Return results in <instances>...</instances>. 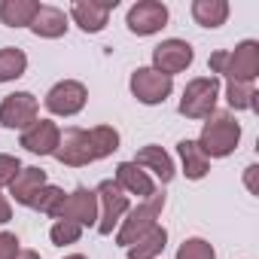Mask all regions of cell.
<instances>
[{
  "label": "cell",
  "instance_id": "obj_1",
  "mask_svg": "<svg viewBox=\"0 0 259 259\" xmlns=\"http://www.w3.org/2000/svg\"><path fill=\"white\" fill-rule=\"evenodd\" d=\"M119 150V132L110 125H98L92 132L85 128H67L58 141V150L52 153L61 165H70V168H82L89 162H98V159H107Z\"/></svg>",
  "mask_w": 259,
  "mask_h": 259
},
{
  "label": "cell",
  "instance_id": "obj_2",
  "mask_svg": "<svg viewBox=\"0 0 259 259\" xmlns=\"http://www.w3.org/2000/svg\"><path fill=\"white\" fill-rule=\"evenodd\" d=\"M210 70L226 73L232 82H253L259 76V43L244 40L232 52H213L210 55Z\"/></svg>",
  "mask_w": 259,
  "mask_h": 259
},
{
  "label": "cell",
  "instance_id": "obj_3",
  "mask_svg": "<svg viewBox=\"0 0 259 259\" xmlns=\"http://www.w3.org/2000/svg\"><path fill=\"white\" fill-rule=\"evenodd\" d=\"M238 141H241V125H238V119L229 116V113H213V116H207V122L201 128L198 147H201V153L207 159H223V156L235 153Z\"/></svg>",
  "mask_w": 259,
  "mask_h": 259
},
{
  "label": "cell",
  "instance_id": "obj_4",
  "mask_svg": "<svg viewBox=\"0 0 259 259\" xmlns=\"http://www.w3.org/2000/svg\"><path fill=\"white\" fill-rule=\"evenodd\" d=\"M162 207H165V195H150L144 204H138L135 210H128V217L122 220V229L116 232V244L122 247H132L138 238H144L153 226H159L156 220L162 217Z\"/></svg>",
  "mask_w": 259,
  "mask_h": 259
},
{
  "label": "cell",
  "instance_id": "obj_5",
  "mask_svg": "<svg viewBox=\"0 0 259 259\" xmlns=\"http://www.w3.org/2000/svg\"><path fill=\"white\" fill-rule=\"evenodd\" d=\"M217 98H220V79L217 76H198L183 89L180 113L186 119H207V116H213Z\"/></svg>",
  "mask_w": 259,
  "mask_h": 259
},
{
  "label": "cell",
  "instance_id": "obj_6",
  "mask_svg": "<svg viewBox=\"0 0 259 259\" xmlns=\"http://www.w3.org/2000/svg\"><path fill=\"white\" fill-rule=\"evenodd\" d=\"M171 92H174V76H165L156 67H138L132 73V95L141 104H162Z\"/></svg>",
  "mask_w": 259,
  "mask_h": 259
},
{
  "label": "cell",
  "instance_id": "obj_7",
  "mask_svg": "<svg viewBox=\"0 0 259 259\" xmlns=\"http://www.w3.org/2000/svg\"><path fill=\"white\" fill-rule=\"evenodd\" d=\"M95 195H98V232L101 235H110L113 232V226L122 220V213L128 210V195L113 183V180H104L98 189H95Z\"/></svg>",
  "mask_w": 259,
  "mask_h": 259
},
{
  "label": "cell",
  "instance_id": "obj_8",
  "mask_svg": "<svg viewBox=\"0 0 259 259\" xmlns=\"http://www.w3.org/2000/svg\"><path fill=\"white\" fill-rule=\"evenodd\" d=\"M128 31L138 34V37H150V34H159L165 25H168V7L159 4V0H141L128 10Z\"/></svg>",
  "mask_w": 259,
  "mask_h": 259
},
{
  "label": "cell",
  "instance_id": "obj_9",
  "mask_svg": "<svg viewBox=\"0 0 259 259\" xmlns=\"http://www.w3.org/2000/svg\"><path fill=\"white\" fill-rule=\"evenodd\" d=\"M85 101H89V92H85V85L76 82V79H61V82H55V85L49 89V95H46V107H49V113H55V116H76V113L85 107Z\"/></svg>",
  "mask_w": 259,
  "mask_h": 259
},
{
  "label": "cell",
  "instance_id": "obj_10",
  "mask_svg": "<svg viewBox=\"0 0 259 259\" xmlns=\"http://www.w3.org/2000/svg\"><path fill=\"white\" fill-rule=\"evenodd\" d=\"M58 220H70L76 226H98V195L85 186H76L70 195H64L58 213Z\"/></svg>",
  "mask_w": 259,
  "mask_h": 259
},
{
  "label": "cell",
  "instance_id": "obj_11",
  "mask_svg": "<svg viewBox=\"0 0 259 259\" xmlns=\"http://www.w3.org/2000/svg\"><path fill=\"white\" fill-rule=\"evenodd\" d=\"M37 98L31 92H16V95H7L4 104H0V125L4 128H31L37 122Z\"/></svg>",
  "mask_w": 259,
  "mask_h": 259
},
{
  "label": "cell",
  "instance_id": "obj_12",
  "mask_svg": "<svg viewBox=\"0 0 259 259\" xmlns=\"http://www.w3.org/2000/svg\"><path fill=\"white\" fill-rule=\"evenodd\" d=\"M192 58H195V52H192V46L186 40H162L153 49V64L165 76H174V73L186 70L192 64Z\"/></svg>",
  "mask_w": 259,
  "mask_h": 259
},
{
  "label": "cell",
  "instance_id": "obj_13",
  "mask_svg": "<svg viewBox=\"0 0 259 259\" xmlns=\"http://www.w3.org/2000/svg\"><path fill=\"white\" fill-rule=\"evenodd\" d=\"M58 141H61V132L49 119H37L31 128L22 132V147L28 153H37V156H52L58 150Z\"/></svg>",
  "mask_w": 259,
  "mask_h": 259
},
{
  "label": "cell",
  "instance_id": "obj_14",
  "mask_svg": "<svg viewBox=\"0 0 259 259\" xmlns=\"http://www.w3.org/2000/svg\"><path fill=\"white\" fill-rule=\"evenodd\" d=\"M113 10H116V0H113V4L76 0V4L70 7V16H73V22H76L85 34H98V31H104V25H107V19H110Z\"/></svg>",
  "mask_w": 259,
  "mask_h": 259
},
{
  "label": "cell",
  "instance_id": "obj_15",
  "mask_svg": "<svg viewBox=\"0 0 259 259\" xmlns=\"http://www.w3.org/2000/svg\"><path fill=\"white\" fill-rule=\"evenodd\" d=\"M122 192H132V195H141V198H150L156 195V186L150 180V174L144 168H138L135 162H119L116 165V180H113Z\"/></svg>",
  "mask_w": 259,
  "mask_h": 259
},
{
  "label": "cell",
  "instance_id": "obj_16",
  "mask_svg": "<svg viewBox=\"0 0 259 259\" xmlns=\"http://www.w3.org/2000/svg\"><path fill=\"white\" fill-rule=\"evenodd\" d=\"M46 186V171L43 168H22L19 174H16V180L10 183V192H13V198L19 201V204H34V198H37V192Z\"/></svg>",
  "mask_w": 259,
  "mask_h": 259
},
{
  "label": "cell",
  "instance_id": "obj_17",
  "mask_svg": "<svg viewBox=\"0 0 259 259\" xmlns=\"http://www.w3.org/2000/svg\"><path fill=\"white\" fill-rule=\"evenodd\" d=\"M135 165H138V168H150L162 183H171V180H174V162H171V156H168L162 147H156V144L144 147V150L135 156Z\"/></svg>",
  "mask_w": 259,
  "mask_h": 259
},
{
  "label": "cell",
  "instance_id": "obj_18",
  "mask_svg": "<svg viewBox=\"0 0 259 259\" xmlns=\"http://www.w3.org/2000/svg\"><path fill=\"white\" fill-rule=\"evenodd\" d=\"M37 13H40L37 0H4L0 4V19L7 28H31Z\"/></svg>",
  "mask_w": 259,
  "mask_h": 259
},
{
  "label": "cell",
  "instance_id": "obj_19",
  "mask_svg": "<svg viewBox=\"0 0 259 259\" xmlns=\"http://www.w3.org/2000/svg\"><path fill=\"white\" fill-rule=\"evenodd\" d=\"M31 31H34L37 37H46V40L64 37V31H67V16H64L58 7H40V13H37L34 22H31Z\"/></svg>",
  "mask_w": 259,
  "mask_h": 259
},
{
  "label": "cell",
  "instance_id": "obj_20",
  "mask_svg": "<svg viewBox=\"0 0 259 259\" xmlns=\"http://www.w3.org/2000/svg\"><path fill=\"white\" fill-rule=\"evenodd\" d=\"M177 153H180V162H183V174L189 180H201L210 171V159L201 153L198 141H180L177 144Z\"/></svg>",
  "mask_w": 259,
  "mask_h": 259
},
{
  "label": "cell",
  "instance_id": "obj_21",
  "mask_svg": "<svg viewBox=\"0 0 259 259\" xmlns=\"http://www.w3.org/2000/svg\"><path fill=\"white\" fill-rule=\"evenodd\" d=\"M168 244V229L165 226H153L144 238H138L128 247V259H156Z\"/></svg>",
  "mask_w": 259,
  "mask_h": 259
},
{
  "label": "cell",
  "instance_id": "obj_22",
  "mask_svg": "<svg viewBox=\"0 0 259 259\" xmlns=\"http://www.w3.org/2000/svg\"><path fill=\"white\" fill-rule=\"evenodd\" d=\"M192 19L201 28H220L229 19V4L226 0H195L192 4Z\"/></svg>",
  "mask_w": 259,
  "mask_h": 259
},
{
  "label": "cell",
  "instance_id": "obj_23",
  "mask_svg": "<svg viewBox=\"0 0 259 259\" xmlns=\"http://www.w3.org/2000/svg\"><path fill=\"white\" fill-rule=\"evenodd\" d=\"M28 67V55L16 46H7V49H0V82H13L25 73Z\"/></svg>",
  "mask_w": 259,
  "mask_h": 259
},
{
  "label": "cell",
  "instance_id": "obj_24",
  "mask_svg": "<svg viewBox=\"0 0 259 259\" xmlns=\"http://www.w3.org/2000/svg\"><path fill=\"white\" fill-rule=\"evenodd\" d=\"M226 101L232 110H253L256 107V92H253V82H232L226 85Z\"/></svg>",
  "mask_w": 259,
  "mask_h": 259
},
{
  "label": "cell",
  "instance_id": "obj_25",
  "mask_svg": "<svg viewBox=\"0 0 259 259\" xmlns=\"http://www.w3.org/2000/svg\"><path fill=\"white\" fill-rule=\"evenodd\" d=\"M61 201H64V192L58 189V186H43L40 192H37V198H34V204L31 207H37L40 213H49V217H55L58 213V207H61Z\"/></svg>",
  "mask_w": 259,
  "mask_h": 259
},
{
  "label": "cell",
  "instance_id": "obj_26",
  "mask_svg": "<svg viewBox=\"0 0 259 259\" xmlns=\"http://www.w3.org/2000/svg\"><path fill=\"white\" fill-rule=\"evenodd\" d=\"M177 259H217V253H213V247L204 238H189V241L180 244Z\"/></svg>",
  "mask_w": 259,
  "mask_h": 259
},
{
  "label": "cell",
  "instance_id": "obj_27",
  "mask_svg": "<svg viewBox=\"0 0 259 259\" xmlns=\"http://www.w3.org/2000/svg\"><path fill=\"white\" fill-rule=\"evenodd\" d=\"M52 244H58V247H64V244H76L79 241V235H82V226H76V223H70V220H58L55 226H52Z\"/></svg>",
  "mask_w": 259,
  "mask_h": 259
},
{
  "label": "cell",
  "instance_id": "obj_28",
  "mask_svg": "<svg viewBox=\"0 0 259 259\" xmlns=\"http://www.w3.org/2000/svg\"><path fill=\"white\" fill-rule=\"evenodd\" d=\"M22 171V162L16 156H7V153H0V186H10L16 180V174Z\"/></svg>",
  "mask_w": 259,
  "mask_h": 259
},
{
  "label": "cell",
  "instance_id": "obj_29",
  "mask_svg": "<svg viewBox=\"0 0 259 259\" xmlns=\"http://www.w3.org/2000/svg\"><path fill=\"white\" fill-rule=\"evenodd\" d=\"M19 256V238L13 232H0V259H16Z\"/></svg>",
  "mask_w": 259,
  "mask_h": 259
},
{
  "label": "cell",
  "instance_id": "obj_30",
  "mask_svg": "<svg viewBox=\"0 0 259 259\" xmlns=\"http://www.w3.org/2000/svg\"><path fill=\"white\" fill-rule=\"evenodd\" d=\"M10 217H13V207H10V201L0 195V226L4 223H10Z\"/></svg>",
  "mask_w": 259,
  "mask_h": 259
},
{
  "label": "cell",
  "instance_id": "obj_31",
  "mask_svg": "<svg viewBox=\"0 0 259 259\" xmlns=\"http://www.w3.org/2000/svg\"><path fill=\"white\" fill-rule=\"evenodd\" d=\"M16 259H40V253H34V250H19Z\"/></svg>",
  "mask_w": 259,
  "mask_h": 259
},
{
  "label": "cell",
  "instance_id": "obj_32",
  "mask_svg": "<svg viewBox=\"0 0 259 259\" xmlns=\"http://www.w3.org/2000/svg\"><path fill=\"white\" fill-rule=\"evenodd\" d=\"M67 259H85V256H79V253H73V256H67Z\"/></svg>",
  "mask_w": 259,
  "mask_h": 259
}]
</instances>
